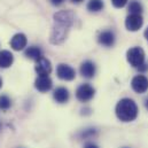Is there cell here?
I'll return each instance as SVG.
<instances>
[{
  "label": "cell",
  "instance_id": "6da1fadb",
  "mask_svg": "<svg viewBox=\"0 0 148 148\" xmlns=\"http://www.w3.org/2000/svg\"><path fill=\"white\" fill-rule=\"evenodd\" d=\"M74 20L75 15L71 10H61L54 14V24L49 41L54 45L62 44L67 38L69 29L74 24Z\"/></svg>",
  "mask_w": 148,
  "mask_h": 148
},
{
  "label": "cell",
  "instance_id": "7a4b0ae2",
  "mask_svg": "<svg viewBox=\"0 0 148 148\" xmlns=\"http://www.w3.org/2000/svg\"><path fill=\"white\" fill-rule=\"evenodd\" d=\"M115 111L116 116L122 122H132L138 116V106L132 99L124 98L118 101Z\"/></svg>",
  "mask_w": 148,
  "mask_h": 148
},
{
  "label": "cell",
  "instance_id": "3957f363",
  "mask_svg": "<svg viewBox=\"0 0 148 148\" xmlns=\"http://www.w3.org/2000/svg\"><path fill=\"white\" fill-rule=\"evenodd\" d=\"M126 59L132 67L139 68L145 63V52L141 47H132L127 51Z\"/></svg>",
  "mask_w": 148,
  "mask_h": 148
},
{
  "label": "cell",
  "instance_id": "277c9868",
  "mask_svg": "<svg viewBox=\"0 0 148 148\" xmlns=\"http://www.w3.org/2000/svg\"><path fill=\"white\" fill-rule=\"evenodd\" d=\"M95 94V90L90 84H82L76 91V98L82 102L90 101Z\"/></svg>",
  "mask_w": 148,
  "mask_h": 148
},
{
  "label": "cell",
  "instance_id": "5b68a950",
  "mask_svg": "<svg viewBox=\"0 0 148 148\" xmlns=\"http://www.w3.org/2000/svg\"><path fill=\"white\" fill-rule=\"evenodd\" d=\"M144 24V18L140 14H130L125 20V27L129 31H138Z\"/></svg>",
  "mask_w": 148,
  "mask_h": 148
},
{
  "label": "cell",
  "instance_id": "8992f818",
  "mask_svg": "<svg viewBox=\"0 0 148 148\" xmlns=\"http://www.w3.org/2000/svg\"><path fill=\"white\" fill-rule=\"evenodd\" d=\"M131 86L137 93H145L148 90V78L144 75H137L133 77Z\"/></svg>",
  "mask_w": 148,
  "mask_h": 148
},
{
  "label": "cell",
  "instance_id": "52a82bcc",
  "mask_svg": "<svg viewBox=\"0 0 148 148\" xmlns=\"http://www.w3.org/2000/svg\"><path fill=\"white\" fill-rule=\"evenodd\" d=\"M56 75L62 80H73L76 77V71L70 66L64 64V63H60L56 68Z\"/></svg>",
  "mask_w": 148,
  "mask_h": 148
},
{
  "label": "cell",
  "instance_id": "ba28073f",
  "mask_svg": "<svg viewBox=\"0 0 148 148\" xmlns=\"http://www.w3.org/2000/svg\"><path fill=\"white\" fill-rule=\"evenodd\" d=\"M35 70L39 76H48L52 71V64L51 61L46 58H40L36 62V67Z\"/></svg>",
  "mask_w": 148,
  "mask_h": 148
},
{
  "label": "cell",
  "instance_id": "9c48e42d",
  "mask_svg": "<svg viewBox=\"0 0 148 148\" xmlns=\"http://www.w3.org/2000/svg\"><path fill=\"white\" fill-rule=\"evenodd\" d=\"M52 86H53V83L48 76H38V78L35 82V87L39 92H42V93L49 91Z\"/></svg>",
  "mask_w": 148,
  "mask_h": 148
},
{
  "label": "cell",
  "instance_id": "30bf717a",
  "mask_svg": "<svg viewBox=\"0 0 148 148\" xmlns=\"http://www.w3.org/2000/svg\"><path fill=\"white\" fill-rule=\"evenodd\" d=\"M27 37L23 34H16L15 36H13L10 40V46L14 51H22L25 46H27Z\"/></svg>",
  "mask_w": 148,
  "mask_h": 148
},
{
  "label": "cell",
  "instance_id": "8fae6325",
  "mask_svg": "<svg viewBox=\"0 0 148 148\" xmlns=\"http://www.w3.org/2000/svg\"><path fill=\"white\" fill-rule=\"evenodd\" d=\"M95 71H97V68H95V64L94 62L87 60V61H84L80 66V74L83 77L85 78H92L94 77L95 75Z\"/></svg>",
  "mask_w": 148,
  "mask_h": 148
},
{
  "label": "cell",
  "instance_id": "7c38bea8",
  "mask_svg": "<svg viewBox=\"0 0 148 148\" xmlns=\"http://www.w3.org/2000/svg\"><path fill=\"white\" fill-rule=\"evenodd\" d=\"M99 42L106 47H111L114 44H115V34L110 31V30H107V31H102L99 38H98Z\"/></svg>",
  "mask_w": 148,
  "mask_h": 148
},
{
  "label": "cell",
  "instance_id": "4fadbf2b",
  "mask_svg": "<svg viewBox=\"0 0 148 148\" xmlns=\"http://www.w3.org/2000/svg\"><path fill=\"white\" fill-rule=\"evenodd\" d=\"M69 91L66 88V87H58L55 91H54V94H53V98L56 102L59 103H64L69 100Z\"/></svg>",
  "mask_w": 148,
  "mask_h": 148
},
{
  "label": "cell",
  "instance_id": "5bb4252c",
  "mask_svg": "<svg viewBox=\"0 0 148 148\" xmlns=\"http://www.w3.org/2000/svg\"><path fill=\"white\" fill-rule=\"evenodd\" d=\"M14 56L9 51L0 52V68H8L13 64Z\"/></svg>",
  "mask_w": 148,
  "mask_h": 148
},
{
  "label": "cell",
  "instance_id": "9a60e30c",
  "mask_svg": "<svg viewBox=\"0 0 148 148\" xmlns=\"http://www.w3.org/2000/svg\"><path fill=\"white\" fill-rule=\"evenodd\" d=\"M24 55L28 59H30V60H36L37 61L40 58H42V52H41V49L39 47H37V46H30V47H28L25 49Z\"/></svg>",
  "mask_w": 148,
  "mask_h": 148
},
{
  "label": "cell",
  "instance_id": "2e32d148",
  "mask_svg": "<svg viewBox=\"0 0 148 148\" xmlns=\"http://www.w3.org/2000/svg\"><path fill=\"white\" fill-rule=\"evenodd\" d=\"M103 1L102 0H90L87 2V9L90 12H100L103 8Z\"/></svg>",
  "mask_w": 148,
  "mask_h": 148
},
{
  "label": "cell",
  "instance_id": "e0dca14e",
  "mask_svg": "<svg viewBox=\"0 0 148 148\" xmlns=\"http://www.w3.org/2000/svg\"><path fill=\"white\" fill-rule=\"evenodd\" d=\"M143 9H144V8H143V5H141L139 1H137V0L131 1L130 5H129V12H130L131 14H140V15H141Z\"/></svg>",
  "mask_w": 148,
  "mask_h": 148
},
{
  "label": "cell",
  "instance_id": "ac0fdd59",
  "mask_svg": "<svg viewBox=\"0 0 148 148\" xmlns=\"http://www.w3.org/2000/svg\"><path fill=\"white\" fill-rule=\"evenodd\" d=\"M10 105H12L10 99H9L7 95H1V97H0V108H1V109L6 110V109H8V108L10 107Z\"/></svg>",
  "mask_w": 148,
  "mask_h": 148
},
{
  "label": "cell",
  "instance_id": "d6986e66",
  "mask_svg": "<svg viewBox=\"0 0 148 148\" xmlns=\"http://www.w3.org/2000/svg\"><path fill=\"white\" fill-rule=\"evenodd\" d=\"M97 134V131L94 130V129H88V130H86V131H84L83 133H82V138H92V137H94Z\"/></svg>",
  "mask_w": 148,
  "mask_h": 148
},
{
  "label": "cell",
  "instance_id": "ffe728a7",
  "mask_svg": "<svg viewBox=\"0 0 148 148\" xmlns=\"http://www.w3.org/2000/svg\"><path fill=\"white\" fill-rule=\"evenodd\" d=\"M127 0H111V3L114 5V7L116 8H122L126 5Z\"/></svg>",
  "mask_w": 148,
  "mask_h": 148
},
{
  "label": "cell",
  "instance_id": "44dd1931",
  "mask_svg": "<svg viewBox=\"0 0 148 148\" xmlns=\"http://www.w3.org/2000/svg\"><path fill=\"white\" fill-rule=\"evenodd\" d=\"M84 148H99L95 144H93V143H87L85 146H84Z\"/></svg>",
  "mask_w": 148,
  "mask_h": 148
},
{
  "label": "cell",
  "instance_id": "7402d4cb",
  "mask_svg": "<svg viewBox=\"0 0 148 148\" xmlns=\"http://www.w3.org/2000/svg\"><path fill=\"white\" fill-rule=\"evenodd\" d=\"M138 69H139V71H143V73H144V71H146V70L148 69V66L146 64V63H144V64H143V66H140Z\"/></svg>",
  "mask_w": 148,
  "mask_h": 148
},
{
  "label": "cell",
  "instance_id": "603a6c76",
  "mask_svg": "<svg viewBox=\"0 0 148 148\" xmlns=\"http://www.w3.org/2000/svg\"><path fill=\"white\" fill-rule=\"evenodd\" d=\"M51 1H52L53 5H56V6H58V5H61L63 0H51Z\"/></svg>",
  "mask_w": 148,
  "mask_h": 148
},
{
  "label": "cell",
  "instance_id": "cb8c5ba5",
  "mask_svg": "<svg viewBox=\"0 0 148 148\" xmlns=\"http://www.w3.org/2000/svg\"><path fill=\"white\" fill-rule=\"evenodd\" d=\"M145 38L147 39V41H148V28L146 29V31H145Z\"/></svg>",
  "mask_w": 148,
  "mask_h": 148
},
{
  "label": "cell",
  "instance_id": "d4e9b609",
  "mask_svg": "<svg viewBox=\"0 0 148 148\" xmlns=\"http://www.w3.org/2000/svg\"><path fill=\"white\" fill-rule=\"evenodd\" d=\"M73 2H76V3H79V2H82L83 0H71Z\"/></svg>",
  "mask_w": 148,
  "mask_h": 148
},
{
  "label": "cell",
  "instance_id": "484cf974",
  "mask_svg": "<svg viewBox=\"0 0 148 148\" xmlns=\"http://www.w3.org/2000/svg\"><path fill=\"white\" fill-rule=\"evenodd\" d=\"M145 107H146V109L148 110V99L146 100V103H145Z\"/></svg>",
  "mask_w": 148,
  "mask_h": 148
},
{
  "label": "cell",
  "instance_id": "4316f807",
  "mask_svg": "<svg viewBox=\"0 0 148 148\" xmlns=\"http://www.w3.org/2000/svg\"><path fill=\"white\" fill-rule=\"evenodd\" d=\"M1 86H2V80H1V78H0V88H1Z\"/></svg>",
  "mask_w": 148,
  "mask_h": 148
}]
</instances>
